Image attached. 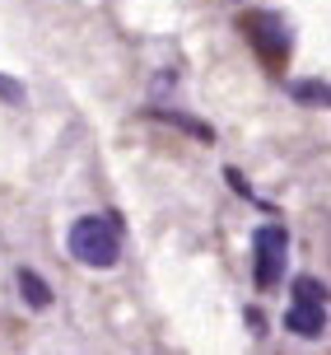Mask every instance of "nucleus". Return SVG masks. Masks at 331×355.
Instances as JSON below:
<instances>
[{"label":"nucleus","instance_id":"nucleus-9","mask_svg":"<svg viewBox=\"0 0 331 355\" xmlns=\"http://www.w3.org/2000/svg\"><path fill=\"white\" fill-rule=\"evenodd\" d=\"M229 187H233L238 196H247V201H257V196H252V187H247V178L238 173V168H229Z\"/></svg>","mask_w":331,"mask_h":355},{"label":"nucleus","instance_id":"nucleus-7","mask_svg":"<svg viewBox=\"0 0 331 355\" xmlns=\"http://www.w3.org/2000/svg\"><path fill=\"white\" fill-rule=\"evenodd\" d=\"M289 94H294L298 103H322L327 107V80H298V85H289Z\"/></svg>","mask_w":331,"mask_h":355},{"label":"nucleus","instance_id":"nucleus-8","mask_svg":"<svg viewBox=\"0 0 331 355\" xmlns=\"http://www.w3.org/2000/svg\"><path fill=\"white\" fill-rule=\"evenodd\" d=\"M0 98H5V103H24V85L10 80V75H0Z\"/></svg>","mask_w":331,"mask_h":355},{"label":"nucleus","instance_id":"nucleus-1","mask_svg":"<svg viewBox=\"0 0 331 355\" xmlns=\"http://www.w3.org/2000/svg\"><path fill=\"white\" fill-rule=\"evenodd\" d=\"M66 248L75 262L103 271V266H117V257H122V230L107 215H80L66 234Z\"/></svg>","mask_w":331,"mask_h":355},{"label":"nucleus","instance_id":"nucleus-4","mask_svg":"<svg viewBox=\"0 0 331 355\" xmlns=\"http://www.w3.org/2000/svg\"><path fill=\"white\" fill-rule=\"evenodd\" d=\"M243 33H247V42L262 52V61H285V56H289V28H285V19L271 15V10L243 15Z\"/></svg>","mask_w":331,"mask_h":355},{"label":"nucleus","instance_id":"nucleus-6","mask_svg":"<svg viewBox=\"0 0 331 355\" xmlns=\"http://www.w3.org/2000/svg\"><path fill=\"white\" fill-rule=\"evenodd\" d=\"M150 117H159V122H173V126H182V131H192L196 141H215V126L196 122V117H182V112H150Z\"/></svg>","mask_w":331,"mask_h":355},{"label":"nucleus","instance_id":"nucleus-3","mask_svg":"<svg viewBox=\"0 0 331 355\" xmlns=\"http://www.w3.org/2000/svg\"><path fill=\"white\" fill-rule=\"evenodd\" d=\"M285 257H289V230L285 225H262L252 234V281L262 290H276L285 276Z\"/></svg>","mask_w":331,"mask_h":355},{"label":"nucleus","instance_id":"nucleus-2","mask_svg":"<svg viewBox=\"0 0 331 355\" xmlns=\"http://www.w3.org/2000/svg\"><path fill=\"white\" fill-rule=\"evenodd\" d=\"M285 327L294 337H322L327 332V285L317 276H294L289 285V309H285Z\"/></svg>","mask_w":331,"mask_h":355},{"label":"nucleus","instance_id":"nucleus-5","mask_svg":"<svg viewBox=\"0 0 331 355\" xmlns=\"http://www.w3.org/2000/svg\"><path fill=\"white\" fill-rule=\"evenodd\" d=\"M19 295H24V304H28V309H33V313H42V309H52V285L42 281V276H37V271H28V266H24V271H19Z\"/></svg>","mask_w":331,"mask_h":355}]
</instances>
